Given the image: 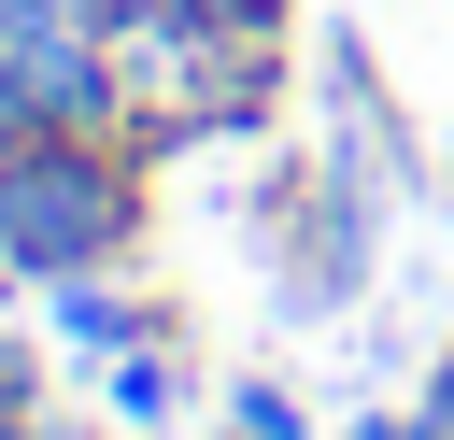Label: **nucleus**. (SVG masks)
<instances>
[{"label": "nucleus", "mask_w": 454, "mask_h": 440, "mask_svg": "<svg viewBox=\"0 0 454 440\" xmlns=\"http://www.w3.org/2000/svg\"><path fill=\"white\" fill-rule=\"evenodd\" d=\"M241 440H255V426H241Z\"/></svg>", "instance_id": "6e6552de"}, {"label": "nucleus", "mask_w": 454, "mask_h": 440, "mask_svg": "<svg viewBox=\"0 0 454 440\" xmlns=\"http://www.w3.org/2000/svg\"><path fill=\"white\" fill-rule=\"evenodd\" d=\"M142 326H156V312H128V298H99V284H85V270H71V284H57V341H85V355H128V341H142Z\"/></svg>", "instance_id": "f03ea898"}, {"label": "nucleus", "mask_w": 454, "mask_h": 440, "mask_svg": "<svg viewBox=\"0 0 454 440\" xmlns=\"http://www.w3.org/2000/svg\"><path fill=\"white\" fill-rule=\"evenodd\" d=\"M128 227H142V170L114 156V128H43V142L0 156V270L71 284V270H99Z\"/></svg>", "instance_id": "f257e3e1"}, {"label": "nucleus", "mask_w": 454, "mask_h": 440, "mask_svg": "<svg viewBox=\"0 0 454 440\" xmlns=\"http://www.w3.org/2000/svg\"><path fill=\"white\" fill-rule=\"evenodd\" d=\"M426 412H440V426H454V369H440V397H426Z\"/></svg>", "instance_id": "0eeeda50"}, {"label": "nucleus", "mask_w": 454, "mask_h": 440, "mask_svg": "<svg viewBox=\"0 0 454 440\" xmlns=\"http://www.w3.org/2000/svg\"><path fill=\"white\" fill-rule=\"evenodd\" d=\"M355 440H454V426H440V412H369Z\"/></svg>", "instance_id": "39448f33"}, {"label": "nucleus", "mask_w": 454, "mask_h": 440, "mask_svg": "<svg viewBox=\"0 0 454 440\" xmlns=\"http://www.w3.org/2000/svg\"><path fill=\"white\" fill-rule=\"evenodd\" d=\"M0 412H28V355L14 341H0Z\"/></svg>", "instance_id": "423d86ee"}, {"label": "nucleus", "mask_w": 454, "mask_h": 440, "mask_svg": "<svg viewBox=\"0 0 454 440\" xmlns=\"http://www.w3.org/2000/svg\"><path fill=\"white\" fill-rule=\"evenodd\" d=\"M170 397H184V369H170L156 341H128V355H114V412H142V426H156Z\"/></svg>", "instance_id": "7ed1b4c3"}, {"label": "nucleus", "mask_w": 454, "mask_h": 440, "mask_svg": "<svg viewBox=\"0 0 454 440\" xmlns=\"http://www.w3.org/2000/svg\"><path fill=\"white\" fill-rule=\"evenodd\" d=\"M170 14H199V28H284V0H170Z\"/></svg>", "instance_id": "20e7f679"}]
</instances>
